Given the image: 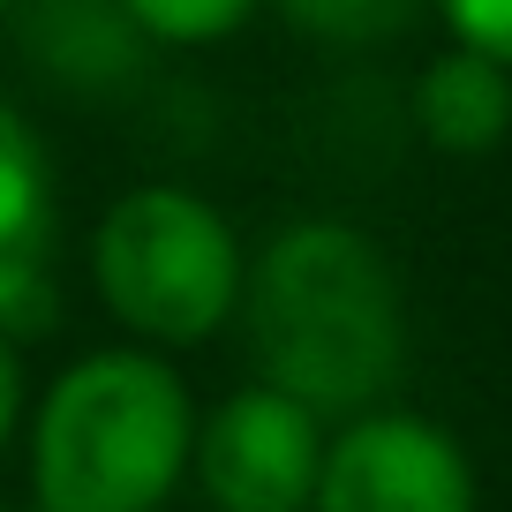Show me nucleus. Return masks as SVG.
Segmentation results:
<instances>
[{
  "label": "nucleus",
  "mask_w": 512,
  "mask_h": 512,
  "mask_svg": "<svg viewBox=\"0 0 512 512\" xmlns=\"http://www.w3.org/2000/svg\"><path fill=\"white\" fill-rule=\"evenodd\" d=\"M241 339L256 384L287 392L317 422L392 407L407 377V294L392 256L354 219H294L249 256Z\"/></svg>",
  "instance_id": "f257e3e1"
},
{
  "label": "nucleus",
  "mask_w": 512,
  "mask_h": 512,
  "mask_svg": "<svg viewBox=\"0 0 512 512\" xmlns=\"http://www.w3.org/2000/svg\"><path fill=\"white\" fill-rule=\"evenodd\" d=\"M196 392L151 347L76 354L31 400V512H166L189 482Z\"/></svg>",
  "instance_id": "f03ea898"
},
{
  "label": "nucleus",
  "mask_w": 512,
  "mask_h": 512,
  "mask_svg": "<svg viewBox=\"0 0 512 512\" xmlns=\"http://www.w3.org/2000/svg\"><path fill=\"white\" fill-rule=\"evenodd\" d=\"M91 287L128 347H204L241 317L249 249L211 196L181 181H144L113 196L91 226Z\"/></svg>",
  "instance_id": "7ed1b4c3"
},
{
  "label": "nucleus",
  "mask_w": 512,
  "mask_h": 512,
  "mask_svg": "<svg viewBox=\"0 0 512 512\" xmlns=\"http://www.w3.org/2000/svg\"><path fill=\"white\" fill-rule=\"evenodd\" d=\"M324 422L272 384H234L196 415L189 482L211 512H309L324 475Z\"/></svg>",
  "instance_id": "20e7f679"
},
{
  "label": "nucleus",
  "mask_w": 512,
  "mask_h": 512,
  "mask_svg": "<svg viewBox=\"0 0 512 512\" xmlns=\"http://www.w3.org/2000/svg\"><path fill=\"white\" fill-rule=\"evenodd\" d=\"M309 512H482V482L445 422L392 400L324 437V475Z\"/></svg>",
  "instance_id": "39448f33"
},
{
  "label": "nucleus",
  "mask_w": 512,
  "mask_h": 512,
  "mask_svg": "<svg viewBox=\"0 0 512 512\" xmlns=\"http://www.w3.org/2000/svg\"><path fill=\"white\" fill-rule=\"evenodd\" d=\"M53 324V159L23 106L0 98V332Z\"/></svg>",
  "instance_id": "423d86ee"
},
{
  "label": "nucleus",
  "mask_w": 512,
  "mask_h": 512,
  "mask_svg": "<svg viewBox=\"0 0 512 512\" xmlns=\"http://www.w3.org/2000/svg\"><path fill=\"white\" fill-rule=\"evenodd\" d=\"M16 16L31 68L68 91H113L144 68V38L121 16V0H16Z\"/></svg>",
  "instance_id": "0eeeda50"
},
{
  "label": "nucleus",
  "mask_w": 512,
  "mask_h": 512,
  "mask_svg": "<svg viewBox=\"0 0 512 512\" xmlns=\"http://www.w3.org/2000/svg\"><path fill=\"white\" fill-rule=\"evenodd\" d=\"M415 128L445 159H482L512 136V68L445 46L415 76Z\"/></svg>",
  "instance_id": "6e6552de"
},
{
  "label": "nucleus",
  "mask_w": 512,
  "mask_h": 512,
  "mask_svg": "<svg viewBox=\"0 0 512 512\" xmlns=\"http://www.w3.org/2000/svg\"><path fill=\"white\" fill-rule=\"evenodd\" d=\"M264 8H279V23L302 31L309 46L362 53V46H392V38H407L437 0H264Z\"/></svg>",
  "instance_id": "1a4fd4ad"
},
{
  "label": "nucleus",
  "mask_w": 512,
  "mask_h": 512,
  "mask_svg": "<svg viewBox=\"0 0 512 512\" xmlns=\"http://www.w3.org/2000/svg\"><path fill=\"white\" fill-rule=\"evenodd\" d=\"M264 0H121V16L136 23L144 46H219Z\"/></svg>",
  "instance_id": "9d476101"
},
{
  "label": "nucleus",
  "mask_w": 512,
  "mask_h": 512,
  "mask_svg": "<svg viewBox=\"0 0 512 512\" xmlns=\"http://www.w3.org/2000/svg\"><path fill=\"white\" fill-rule=\"evenodd\" d=\"M452 46L460 53H482V61L512 68V0H437Z\"/></svg>",
  "instance_id": "9b49d317"
},
{
  "label": "nucleus",
  "mask_w": 512,
  "mask_h": 512,
  "mask_svg": "<svg viewBox=\"0 0 512 512\" xmlns=\"http://www.w3.org/2000/svg\"><path fill=\"white\" fill-rule=\"evenodd\" d=\"M23 422H31V377H23V347L0 332V452L16 445Z\"/></svg>",
  "instance_id": "f8f14e48"
},
{
  "label": "nucleus",
  "mask_w": 512,
  "mask_h": 512,
  "mask_svg": "<svg viewBox=\"0 0 512 512\" xmlns=\"http://www.w3.org/2000/svg\"><path fill=\"white\" fill-rule=\"evenodd\" d=\"M8 16H16V0H0V23H8Z\"/></svg>",
  "instance_id": "ddd939ff"
},
{
  "label": "nucleus",
  "mask_w": 512,
  "mask_h": 512,
  "mask_svg": "<svg viewBox=\"0 0 512 512\" xmlns=\"http://www.w3.org/2000/svg\"><path fill=\"white\" fill-rule=\"evenodd\" d=\"M0 512H16V505H0Z\"/></svg>",
  "instance_id": "4468645a"
}]
</instances>
